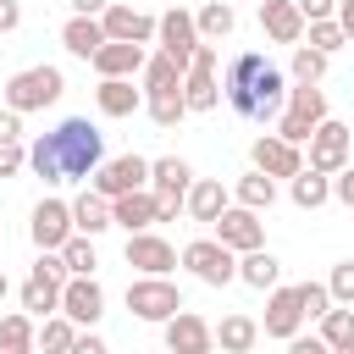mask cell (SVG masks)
Instances as JSON below:
<instances>
[{"instance_id": "obj_12", "label": "cell", "mask_w": 354, "mask_h": 354, "mask_svg": "<svg viewBox=\"0 0 354 354\" xmlns=\"http://www.w3.org/2000/svg\"><path fill=\"white\" fill-rule=\"evenodd\" d=\"M155 39H160V50H166V55H171V61H177L183 72H188V61H194V50L205 44V39H199V22H194V17L183 11V6H171V11L160 17V28H155Z\"/></svg>"}, {"instance_id": "obj_43", "label": "cell", "mask_w": 354, "mask_h": 354, "mask_svg": "<svg viewBox=\"0 0 354 354\" xmlns=\"http://www.w3.org/2000/svg\"><path fill=\"white\" fill-rule=\"evenodd\" d=\"M28 166V149L22 144H0V177H17Z\"/></svg>"}, {"instance_id": "obj_8", "label": "cell", "mask_w": 354, "mask_h": 354, "mask_svg": "<svg viewBox=\"0 0 354 354\" xmlns=\"http://www.w3.org/2000/svg\"><path fill=\"white\" fill-rule=\"evenodd\" d=\"M183 100L188 111H216L221 105V83H216V44H199L188 72H183Z\"/></svg>"}, {"instance_id": "obj_4", "label": "cell", "mask_w": 354, "mask_h": 354, "mask_svg": "<svg viewBox=\"0 0 354 354\" xmlns=\"http://www.w3.org/2000/svg\"><path fill=\"white\" fill-rule=\"evenodd\" d=\"M326 122V94L315 88V83H299V88H288V111H282V122H277V133L288 138V144H310V133Z\"/></svg>"}, {"instance_id": "obj_29", "label": "cell", "mask_w": 354, "mask_h": 354, "mask_svg": "<svg viewBox=\"0 0 354 354\" xmlns=\"http://www.w3.org/2000/svg\"><path fill=\"white\" fill-rule=\"evenodd\" d=\"M326 199H332V177L315 171V166H304V171L293 177V205H299V210H315V205H326Z\"/></svg>"}, {"instance_id": "obj_41", "label": "cell", "mask_w": 354, "mask_h": 354, "mask_svg": "<svg viewBox=\"0 0 354 354\" xmlns=\"http://www.w3.org/2000/svg\"><path fill=\"white\" fill-rule=\"evenodd\" d=\"M321 72H326V55L310 50V44H299V50H293V77H299V83H321Z\"/></svg>"}, {"instance_id": "obj_7", "label": "cell", "mask_w": 354, "mask_h": 354, "mask_svg": "<svg viewBox=\"0 0 354 354\" xmlns=\"http://www.w3.org/2000/svg\"><path fill=\"white\" fill-rule=\"evenodd\" d=\"M183 266H188L199 282H210V288H227V282L238 277V260H232V249H227L221 238H194V243L183 249Z\"/></svg>"}, {"instance_id": "obj_45", "label": "cell", "mask_w": 354, "mask_h": 354, "mask_svg": "<svg viewBox=\"0 0 354 354\" xmlns=\"http://www.w3.org/2000/svg\"><path fill=\"white\" fill-rule=\"evenodd\" d=\"M304 22H321V17H337V0H299Z\"/></svg>"}, {"instance_id": "obj_28", "label": "cell", "mask_w": 354, "mask_h": 354, "mask_svg": "<svg viewBox=\"0 0 354 354\" xmlns=\"http://www.w3.org/2000/svg\"><path fill=\"white\" fill-rule=\"evenodd\" d=\"M100 111H105V116H133V111H138L133 77H105V83H100Z\"/></svg>"}, {"instance_id": "obj_30", "label": "cell", "mask_w": 354, "mask_h": 354, "mask_svg": "<svg viewBox=\"0 0 354 354\" xmlns=\"http://www.w3.org/2000/svg\"><path fill=\"white\" fill-rule=\"evenodd\" d=\"M238 277H243L249 288H277L282 266H277V254H271V249H249V254L238 260Z\"/></svg>"}, {"instance_id": "obj_13", "label": "cell", "mask_w": 354, "mask_h": 354, "mask_svg": "<svg viewBox=\"0 0 354 354\" xmlns=\"http://www.w3.org/2000/svg\"><path fill=\"white\" fill-rule=\"evenodd\" d=\"M216 238H221L232 254L266 249V227H260V210H249V205H238V210H221V216H216Z\"/></svg>"}, {"instance_id": "obj_40", "label": "cell", "mask_w": 354, "mask_h": 354, "mask_svg": "<svg viewBox=\"0 0 354 354\" xmlns=\"http://www.w3.org/2000/svg\"><path fill=\"white\" fill-rule=\"evenodd\" d=\"M299 304H304V321H321L332 310V288L326 282H299Z\"/></svg>"}, {"instance_id": "obj_17", "label": "cell", "mask_w": 354, "mask_h": 354, "mask_svg": "<svg viewBox=\"0 0 354 354\" xmlns=\"http://www.w3.org/2000/svg\"><path fill=\"white\" fill-rule=\"evenodd\" d=\"M61 315H72L77 326H94V321L105 315L100 282H94V277H66V288H61Z\"/></svg>"}, {"instance_id": "obj_47", "label": "cell", "mask_w": 354, "mask_h": 354, "mask_svg": "<svg viewBox=\"0 0 354 354\" xmlns=\"http://www.w3.org/2000/svg\"><path fill=\"white\" fill-rule=\"evenodd\" d=\"M288 354H332L321 337H288Z\"/></svg>"}, {"instance_id": "obj_2", "label": "cell", "mask_w": 354, "mask_h": 354, "mask_svg": "<svg viewBox=\"0 0 354 354\" xmlns=\"http://www.w3.org/2000/svg\"><path fill=\"white\" fill-rule=\"evenodd\" d=\"M221 94H227V105L243 122H271L282 111V100H288V83H282V72L260 50H243V55L227 61V88Z\"/></svg>"}, {"instance_id": "obj_54", "label": "cell", "mask_w": 354, "mask_h": 354, "mask_svg": "<svg viewBox=\"0 0 354 354\" xmlns=\"http://www.w3.org/2000/svg\"><path fill=\"white\" fill-rule=\"evenodd\" d=\"M0 354H6V348H0Z\"/></svg>"}, {"instance_id": "obj_32", "label": "cell", "mask_w": 354, "mask_h": 354, "mask_svg": "<svg viewBox=\"0 0 354 354\" xmlns=\"http://www.w3.org/2000/svg\"><path fill=\"white\" fill-rule=\"evenodd\" d=\"M33 321L22 315V310H11V315H0V348L6 354H33Z\"/></svg>"}, {"instance_id": "obj_15", "label": "cell", "mask_w": 354, "mask_h": 354, "mask_svg": "<svg viewBox=\"0 0 354 354\" xmlns=\"http://www.w3.org/2000/svg\"><path fill=\"white\" fill-rule=\"evenodd\" d=\"M254 171H266V177H299L304 171V155H299V144H288L282 133H266V138H254Z\"/></svg>"}, {"instance_id": "obj_51", "label": "cell", "mask_w": 354, "mask_h": 354, "mask_svg": "<svg viewBox=\"0 0 354 354\" xmlns=\"http://www.w3.org/2000/svg\"><path fill=\"white\" fill-rule=\"evenodd\" d=\"M337 28H343L348 44H354V0H337Z\"/></svg>"}, {"instance_id": "obj_10", "label": "cell", "mask_w": 354, "mask_h": 354, "mask_svg": "<svg viewBox=\"0 0 354 354\" xmlns=\"http://www.w3.org/2000/svg\"><path fill=\"white\" fill-rule=\"evenodd\" d=\"M348 149H354V133H348L343 122H332V116L310 133V166L326 171V177H337V171L348 166Z\"/></svg>"}, {"instance_id": "obj_49", "label": "cell", "mask_w": 354, "mask_h": 354, "mask_svg": "<svg viewBox=\"0 0 354 354\" xmlns=\"http://www.w3.org/2000/svg\"><path fill=\"white\" fill-rule=\"evenodd\" d=\"M72 354H111V348H105V343H100V337H94V332H83V337H77V343H72Z\"/></svg>"}, {"instance_id": "obj_37", "label": "cell", "mask_w": 354, "mask_h": 354, "mask_svg": "<svg viewBox=\"0 0 354 354\" xmlns=\"http://www.w3.org/2000/svg\"><path fill=\"white\" fill-rule=\"evenodd\" d=\"M77 321L72 315H44V326H39V343L50 348V354H72V343H77V332H72Z\"/></svg>"}, {"instance_id": "obj_5", "label": "cell", "mask_w": 354, "mask_h": 354, "mask_svg": "<svg viewBox=\"0 0 354 354\" xmlns=\"http://www.w3.org/2000/svg\"><path fill=\"white\" fill-rule=\"evenodd\" d=\"M61 88H66V77L55 66H28V72H17L6 83V105L11 111H44V105L61 100Z\"/></svg>"}, {"instance_id": "obj_18", "label": "cell", "mask_w": 354, "mask_h": 354, "mask_svg": "<svg viewBox=\"0 0 354 354\" xmlns=\"http://www.w3.org/2000/svg\"><path fill=\"white\" fill-rule=\"evenodd\" d=\"M127 266H138L144 277H166L177 266V249L155 232H127Z\"/></svg>"}, {"instance_id": "obj_14", "label": "cell", "mask_w": 354, "mask_h": 354, "mask_svg": "<svg viewBox=\"0 0 354 354\" xmlns=\"http://www.w3.org/2000/svg\"><path fill=\"white\" fill-rule=\"evenodd\" d=\"M166 348L171 354H210L216 348V326L205 315H194V310H177L166 321Z\"/></svg>"}, {"instance_id": "obj_3", "label": "cell", "mask_w": 354, "mask_h": 354, "mask_svg": "<svg viewBox=\"0 0 354 354\" xmlns=\"http://www.w3.org/2000/svg\"><path fill=\"white\" fill-rule=\"evenodd\" d=\"M66 260H61V249H39V260H33V271H28V282H22V310H33V315H50V310H61V288H66Z\"/></svg>"}, {"instance_id": "obj_48", "label": "cell", "mask_w": 354, "mask_h": 354, "mask_svg": "<svg viewBox=\"0 0 354 354\" xmlns=\"http://www.w3.org/2000/svg\"><path fill=\"white\" fill-rule=\"evenodd\" d=\"M17 22H22V6L17 0H0V33H11Z\"/></svg>"}, {"instance_id": "obj_16", "label": "cell", "mask_w": 354, "mask_h": 354, "mask_svg": "<svg viewBox=\"0 0 354 354\" xmlns=\"http://www.w3.org/2000/svg\"><path fill=\"white\" fill-rule=\"evenodd\" d=\"M33 243L39 249H61L72 232H77V221H72V205H61V199H39L33 205Z\"/></svg>"}, {"instance_id": "obj_52", "label": "cell", "mask_w": 354, "mask_h": 354, "mask_svg": "<svg viewBox=\"0 0 354 354\" xmlns=\"http://www.w3.org/2000/svg\"><path fill=\"white\" fill-rule=\"evenodd\" d=\"M0 299H6V271H0Z\"/></svg>"}, {"instance_id": "obj_20", "label": "cell", "mask_w": 354, "mask_h": 354, "mask_svg": "<svg viewBox=\"0 0 354 354\" xmlns=\"http://www.w3.org/2000/svg\"><path fill=\"white\" fill-rule=\"evenodd\" d=\"M111 221L127 227V232H149V227L160 221V199H155L149 188H133V194L111 199Z\"/></svg>"}, {"instance_id": "obj_25", "label": "cell", "mask_w": 354, "mask_h": 354, "mask_svg": "<svg viewBox=\"0 0 354 354\" xmlns=\"http://www.w3.org/2000/svg\"><path fill=\"white\" fill-rule=\"evenodd\" d=\"M194 221H205V227H216V216L227 210V188L216 183V177H205V183H194L188 188V205H183Z\"/></svg>"}, {"instance_id": "obj_22", "label": "cell", "mask_w": 354, "mask_h": 354, "mask_svg": "<svg viewBox=\"0 0 354 354\" xmlns=\"http://www.w3.org/2000/svg\"><path fill=\"white\" fill-rule=\"evenodd\" d=\"M260 28H266L277 44H299V39H304V11H299V0H266V6H260Z\"/></svg>"}, {"instance_id": "obj_1", "label": "cell", "mask_w": 354, "mask_h": 354, "mask_svg": "<svg viewBox=\"0 0 354 354\" xmlns=\"http://www.w3.org/2000/svg\"><path fill=\"white\" fill-rule=\"evenodd\" d=\"M28 166L44 177V183H77V177H94L105 166V138L88 116H66L61 127H50L44 138H33L28 149Z\"/></svg>"}, {"instance_id": "obj_46", "label": "cell", "mask_w": 354, "mask_h": 354, "mask_svg": "<svg viewBox=\"0 0 354 354\" xmlns=\"http://www.w3.org/2000/svg\"><path fill=\"white\" fill-rule=\"evenodd\" d=\"M332 194H337V199H343V205L354 210V166H343V171H337V183H332Z\"/></svg>"}, {"instance_id": "obj_38", "label": "cell", "mask_w": 354, "mask_h": 354, "mask_svg": "<svg viewBox=\"0 0 354 354\" xmlns=\"http://www.w3.org/2000/svg\"><path fill=\"white\" fill-rule=\"evenodd\" d=\"M149 116H155V127H177V122L188 116L183 88H171V94H149Z\"/></svg>"}, {"instance_id": "obj_26", "label": "cell", "mask_w": 354, "mask_h": 354, "mask_svg": "<svg viewBox=\"0 0 354 354\" xmlns=\"http://www.w3.org/2000/svg\"><path fill=\"white\" fill-rule=\"evenodd\" d=\"M72 221H77V232H88V238H94V232H105V227H116V221H111V199H105V194H94V188L72 199Z\"/></svg>"}, {"instance_id": "obj_42", "label": "cell", "mask_w": 354, "mask_h": 354, "mask_svg": "<svg viewBox=\"0 0 354 354\" xmlns=\"http://www.w3.org/2000/svg\"><path fill=\"white\" fill-rule=\"evenodd\" d=\"M326 288H332V299H337V304H354V260H337V266H332V277H326Z\"/></svg>"}, {"instance_id": "obj_21", "label": "cell", "mask_w": 354, "mask_h": 354, "mask_svg": "<svg viewBox=\"0 0 354 354\" xmlns=\"http://www.w3.org/2000/svg\"><path fill=\"white\" fill-rule=\"evenodd\" d=\"M299 321H304V304H299V288H271V304H266V337H299Z\"/></svg>"}, {"instance_id": "obj_31", "label": "cell", "mask_w": 354, "mask_h": 354, "mask_svg": "<svg viewBox=\"0 0 354 354\" xmlns=\"http://www.w3.org/2000/svg\"><path fill=\"white\" fill-rule=\"evenodd\" d=\"M254 337H260V326H254L249 315H221V326H216V343H221L227 354H249Z\"/></svg>"}, {"instance_id": "obj_19", "label": "cell", "mask_w": 354, "mask_h": 354, "mask_svg": "<svg viewBox=\"0 0 354 354\" xmlns=\"http://www.w3.org/2000/svg\"><path fill=\"white\" fill-rule=\"evenodd\" d=\"M100 22H105V39H122V44H149L155 28H160V17H144L133 6H105Z\"/></svg>"}, {"instance_id": "obj_9", "label": "cell", "mask_w": 354, "mask_h": 354, "mask_svg": "<svg viewBox=\"0 0 354 354\" xmlns=\"http://www.w3.org/2000/svg\"><path fill=\"white\" fill-rule=\"evenodd\" d=\"M149 183H155V199H160V221H171V216L188 205L194 171H188V160L166 155V160H149Z\"/></svg>"}, {"instance_id": "obj_36", "label": "cell", "mask_w": 354, "mask_h": 354, "mask_svg": "<svg viewBox=\"0 0 354 354\" xmlns=\"http://www.w3.org/2000/svg\"><path fill=\"white\" fill-rule=\"evenodd\" d=\"M61 260H66V271H72V277H94V266H100V260H94L88 232H72V238L61 243Z\"/></svg>"}, {"instance_id": "obj_23", "label": "cell", "mask_w": 354, "mask_h": 354, "mask_svg": "<svg viewBox=\"0 0 354 354\" xmlns=\"http://www.w3.org/2000/svg\"><path fill=\"white\" fill-rule=\"evenodd\" d=\"M144 44H122V39H105L100 50H94V72L100 77H133V72H144Z\"/></svg>"}, {"instance_id": "obj_34", "label": "cell", "mask_w": 354, "mask_h": 354, "mask_svg": "<svg viewBox=\"0 0 354 354\" xmlns=\"http://www.w3.org/2000/svg\"><path fill=\"white\" fill-rule=\"evenodd\" d=\"M321 343H326V348H348V343H354V304L321 315Z\"/></svg>"}, {"instance_id": "obj_39", "label": "cell", "mask_w": 354, "mask_h": 354, "mask_svg": "<svg viewBox=\"0 0 354 354\" xmlns=\"http://www.w3.org/2000/svg\"><path fill=\"white\" fill-rule=\"evenodd\" d=\"M343 44H348V33L337 28V17H321V22H310V50L332 55V50H343Z\"/></svg>"}, {"instance_id": "obj_35", "label": "cell", "mask_w": 354, "mask_h": 354, "mask_svg": "<svg viewBox=\"0 0 354 354\" xmlns=\"http://www.w3.org/2000/svg\"><path fill=\"white\" fill-rule=\"evenodd\" d=\"M194 22H199V39H227L238 17H232V6H227V0H210V6H199V17H194Z\"/></svg>"}, {"instance_id": "obj_53", "label": "cell", "mask_w": 354, "mask_h": 354, "mask_svg": "<svg viewBox=\"0 0 354 354\" xmlns=\"http://www.w3.org/2000/svg\"><path fill=\"white\" fill-rule=\"evenodd\" d=\"M332 354H354V343H348V348H332Z\"/></svg>"}, {"instance_id": "obj_6", "label": "cell", "mask_w": 354, "mask_h": 354, "mask_svg": "<svg viewBox=\"0 0 354 354\" xmlns=\"http://www.w3.org/2000/svg\"><path fill=\"white\" fill-rule=\"evenodd\" d=\"M127 310L138 315V321H171L177 310H183V293H177V282H166V277H138V282H127Z\"/></svg>"}, {"instance_id": "obj_27", "label": "cell", "mask_w": 354, "mask_h": 354, "mask_svg": "<svg viewBox=\"0 0 354 354\" xmlns=\"http://www.w3.org/2000/svg\"><path fill=\"white\" fill-rule=\"evenodd\" d=\"M171 88H183V66L160 50V55L144 61V94H171Z\"/></svg>"}, {"instance_id": "obj_24", "label": "cell", "mask_w": 354, "mask_h": 354, "mask_svg": "<svg viewBox=\"0 0 354 354\" xmlns=\"http://www.w3.org/2000/svg\"><path fill=\"white\" fill-rule=\"evenodd\" d=\"M61 44H66L72 55H83V61H94V50L105 44V22H100V17H72V22L61 28Z\"/></svg>"}, {"instance_id": "obj_44", "label": "cell", "mask_w": 354, "mask_h": 354, "mask_svg": "<svg viewBox=\"0 0 354 354\" xmlns=\"http://www.w3.org/2000/svg\"><path fill=\"white\" fill-rule=\"evenodd\" d=\"M0 144H22V111H0Z\"/></svg>"}, {"instance_id": "obj_11", "label": "cell", "mask_w": 354, "mask_h": 354, "mask_svg": "<svg viewBox=\"0 0 354 354\" xmlns=\"http://www.w3.org/2000/svg\"><path fill=\"white\" fill-rule=\"evenodd\" d=\"M144 183H149V160H144V155H116V160H105V166L88 177V188L105 194V199H122V194H133V188H144Z\"/></svg>"}, {"instance_id": "obj_50", "label": "cell", "mask_w": 354, "mask_h": 354, "mask_svg": "<svg viewBox=\"0 0 354 354\" xmlns=\"http://www.w3.org/2000/svg\"><path fill=\"white\" fill-rule=\"evenodd\" d=\"M111 0H72V17H105Z\"/></svg>"}, {"instance_id": "obj_33", "label": "cell", "mask_w": 354, "mask_h": 354, "mask_svg": "<svg viewBox=\"0 0 354 354\" xmlns=\"http://www.w3.org/2000/svg\"><path fill=\"white\" fill-rule=\"evenodd\" d=\"M271 199H277V177H266V171L238 177V205H249V210H271Z\"/></svg>"}]
</instances>
